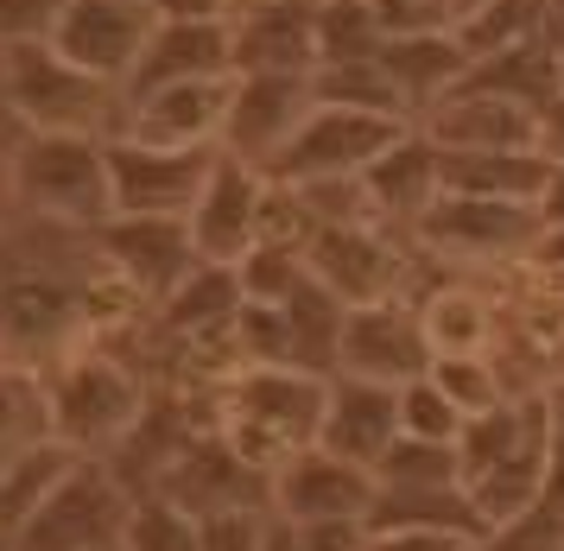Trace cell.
Listing matches in <instances>:
<instances>
[{
    "label": "cell",
    "mask_w": 564,
    "mask_h": 551,
    "mask_svg": "<svg viewBox=\"0 0 564 551\" xmlns=\"http://www.w3.org/2000/svg\"><path fill=\"white\" fill-rule=\"evenodd\" d=\"M324 393H330L324 375L285 368V361H248L216 387V431L241 451V463H254L260 476L273 482L285 456L317 444Z\"/></svg>",
    "instance_id": "obj_1"
},
{
    "label": "cell",
    "mask_w": 564,
    "mask_h": 551,
    "mask_svg": "<svg viewBox=\"0 0 564 551\" xmlns=\"http://www.w3.org/2000/svg\"><path fill=\"white\" fill-rule=\"evenodd\" d=\"M0 101L26 133H121V89L70 64L52 39L0 45Z\"/></svg>",
    "instance_id": "obj_2"
},
{
    "label": "cell",
    "mask_w": 564,
    "mask_h": 551,
    "mask_svg": "<svg viewBox=\"0 0 564 551\" xmlns=\"http://www.w3.org/2000/svg\"><path fill=\"white\" fill-rule=\"evenodd\" d=\"M7 197L64 228H96L115 216L102 133H26L7 152Z\"/></svg>",
    "instance_id": "obj_3"
},
{
    "label": "cell",
    "mask_w": 564,
    "mask_h": 551,
    "mask_svg": "<svg viewBox=\"0 0 564 551\" xmlns=\"http://www.w3.org/2000/svg\"><path fill=\"white\" fill-rule=\"evenodd\" d=\"M128 507H133V488L108 469V456H83L77 469L20 520V532L0 539V551H121Z\"/></svg>",
    "instance_id": "obj_4"
},
{
    "label": "cell",
    "mask_w": 564,
    "mask_h": 551,
    "mask_svg": "<svg viewBox=\"0 0 564 551\" xmlns=\"http://www.w3.org/2000/svg\"><path fill=\"white\" fill-rule=\"evenodd\" d=\"M311 279H324L343 304L412 299V279L425 273V253L406 228H387L375 216L361 223H324L305 248Z\"/></svg>",
    "instance_id": "obj_5"
},
{
    "label": "cell",
    "mask_w": 564,
    "mask_h": 551,
    "mask_svg": "<svg viewBox=\"0 0 564 551\" xmlns=\"http://www.w3.org/2000/svg\"><path fill=\"white\" fill-rule=\"evenodd\" d=\"M45 387H52V431L83 456H108L147 412V387L102 349L70 355Z\"/></svg>",
    "instance_id": "obj_6"
},
{
    "label": "cell",
    "mask_w": 564,
    "mask_h": 551,
    "mask_svg": "<svg viewBox=\"0 0 564 551\" xmlns=\"http://www.w3.org/2000/svg\"><path fill=\"white\" fill-rule=\"evenodd\" d=\"M539 228L545 223H539L533 203H495V197L444 191V197L419 216L412 241H419V253L451 260V267H527Z\"/></svg>",
    "instance_id": "obj_7"
},
{
    "label": "cell",
    "mask_w": 564,
    "mask_h": 551,
    "mask_svg": "<svg viewBox=\"0 0 564 551\" xmlns=\"http://www.w3.org/2000/svg\"><path fill=\"white\" fill-rule=\"evenodd\" d=\"M412 121L375 115V108H343V101H317L299 133L280 147V159L267 165V177L280 184H324V177H361L375 165V152H387Z\"/></svg>",
    "instance_id": "obj_8"
},
{
    "label": "cell",
    "mask_w": 564,
    "mask_h": 551,
    "mask_svg": "<svg viewBox=\"0 0 564 551\" xmlns=\"http://www.w3.org/2000/svg\"><path fill=\"white\" fill-rule=\"evenodd\" d=\"M223 147H153V140H108V184L115 216H191L204 197V177Z\"/></svg>",
    "instance_id": "obj_9"
},
{
    "label": "cell",
    "mask_w": 564,
    "mask_h": 551,
    "mask_svg": "<svg viewBox=\"0 0 564 551\" xmlns=\"http://www.w3.org/2000/svg\"><path fill=\"white\" fill-rule=\"evenodd\" d=\"M153 488L165 501H178L184 514H223V507H267V476H260L254 463H241L223 431H191L178 451L159 463Z\"/></svg>",
    "instance_id": "obj_10"
},
{
    "label": "cell",
    "mask_w": 564,
    "mask_h": 551,
    "mask_svg": "<svg viewBox=\"0 0 564 551\" xmlns=\"http://www.w3.org/2000/svg\"><path fill=\"white\" fill-rule=\"evenodd\" d=\"M425 368H432V343H425V324H419V304L412 299L349 304L343 343H336V375L406 387V380L425 375Z\"/></svg>",
    "instance_id": "obj_11"
},
{
    "label": "cell",
    "mask_w": 564,
    "mask_h": 551,
    "mask_svg": "<svg viewBox=\"0 0 564 551\" xmlns=\"http://www.w3.org/2000/svg\"><path fill=\"white\" fill-rule=\"evenodd\" d=\"M89 241L108 273H121L147 304H159L197 267V241H191L184 216H102L89 228Z\"/></svg>",
    "instance_id": "obj_12"
},
{
    "label": "cell",
    "mask_w": 564,
    "mask_h": 551,
    "mask_svg": "<svg viewBox=\"0 0 564 551\" xmlns=\"http://www.w3.org/2000/svg\"><path fill=\"white\" fill-rule=\"evenodd\" d=\"M267 507L285 514V520H368V507H375V469L356 463V456H336L324 444H311V451L285 456L273 482H267Z\"/></svg>",
    "instance_id": "obj_13"
},
{
    "label": "cell",
    "mask_w": 564,
    "mask_h": 551,
    "mask_svg": "<svg viewBox=\"0 0 564 551\" xmlns=\"http://www.w3.org/2000/svg\"><path fill=\"white\" fill-rule=\"evenodd\" d=\"M317 96H311V76H273V71H248L235 76V96H229V121H223V152L248 159V165H273L280 147L299 133Z\"/></svg>",
    "instance_id": "obj_14"
},
{
    "label": "cell",
    "mask_w": 564,
    "mask_h": 551,
    "mask_svg": "<svg viewBox=\"0 0 564 551\" xmlns=\"http://www.w3.org/2000/svg\"><path fill=\"white\" fill-rule=\"evenodd\" d=\"M260 197H267V172L235 159V152H216V165L204 177V197L191 203V241H197V260H216V267H235L241 253L260 241Z\"/></svg>",
    "instance_id": "obj_15"
},
{
    "label": "cell",
    "mask_w": 564,
    "mask_h": 551,
    "mask_svg": "<svg viewBox=\"0 0 564 551\" xmlns=\"http://www.w3.org/2000/svg\"><path fill=\"white\" fill-rule=\"evenodd\" d=\"M229 96H235V76L165 83V89L121 101V133L128 140H153V147H223Z\"/></svg>",
    "instance_id": "obj_16"
},
{
    "label": "cell",
    "mask_w": 564,
    "mask_h": 551,
    "mask_svg": "<svg viewBox=\"0 0 564 551\" xmlns=\"http://www.w3.org/2000/svg\"><path fill=\"white\" fill-rule=\"evenodd\" d=\"M153 13L147 7H133V0H70L64 7V20H57L52 45L83 64L89 76H102V83H128L133 64H140V51L153 39Z\"/></svg>",
    "instance_id": "obj_17"
},
{
    "label": "cell",
    "mask_w": 564,
    "mask_h": 551,
    "mask_svg": "<svg viewBox=\"0 0 564 551\" xmlns=\"http://www.w3.org/2000/svg\"><path fill=\"white\" fill-rule=\"evenodd\" d=\"M229 32H235V76L317 71V0H235Z\"/></svg>",
    "instance_id": "obj_18"
},
{
    "label": "cell",
    "mask_w": 564,
    "mask_h": 551,
    "mask_svg": "<svg viewBox=\"0 0 564 551\" xmlns=\"http://www.w3.org/2000/svg\"><path fill=\"white\" fill-rule=\"evenodd\" d=\"M361 191H368V209L375 223L387 228H419V216L444 197V152L425 127H406L387 152H375V165L361 172Z\"/></svg>",
    "instance_id": "obj_19"
},
{
    "label": "cell",
    "mask_w": 564,
    "mask_h": 551,
    "mask_svg": "<svg viewBox=\"0 0 564 551\" xmlns=\"http://www.w3.org/2000/svg\"><path fill=\"white\" fill-rule=\"evenodd\" d=\"M191 76H235L229 13H216V20H159L133 76L121 83V101L165 89V83H191Z\"/></svg>",
    "instance_id": "obj_20"
},
{
    "label": "cell",
    "mask_w": 564,
    "mask_h": 551,
    "mask_svg": "<svg viewBox=\"0 0 564 551\" xmlns=\"http://www.w3.org/2000/svg\"><path fill=\"white\" fill-rule=\"evenodd\" d=\"M419 127H425V133H432L444 152L539 147V108L495 96V89H476V83H457V89L437 101V108H432Z\"/></svg>",
    "instance_id": "obj_21"
},
{
    "label": "cell",
    "mask_w": 564,
    "mask_h": 551,
    "mask_svg": "<svg viewBox=\"0 0 564 551\" xmlns=\"http://www.w3.org/2000/svg\"><path fill=\"white\" fill-rule=\"evenodd\" d=\"M412 304H419L432 355H488L501 343V324H508L501 292H488L476 279H432L412 292Z\"/></svg>",
    "instance_id": "obj_22"
},
{
    "label": "cell",
    "mask_w": 564,
    "mask_h": 551,
    "mask_svg": "<svg viewBox=\"0 0 564 551\" xmlns=\"http://www.w3.org/2000/svg\"><path fill=\"white\" fill-rule=\"evenodd\" d=\"M400 437V387L381 380H356V375H330L324 393V431L317 444L336 456H356V463H381V451Z\"/></svg>",
    "instance_id": "obj_23"
},
{
    "label": "cell",
    "mask_w": 564,
    "mask_h": 551,
    "mask_svg": "<svg viewBox=\"0 0 564 551\" xmlns=\"http://www.w3.org/2000/svg\"><path fill=\"white\" fill-rule=\"evenodd\" d=\"M381 64H387V76H393L400 101H406L412 127L425 121L437 101L469 76V57H463V45L451 39V32H406V39H387Z\"/></svg>",
    "instance_id": "obj_24"
},
{
    "label": "cell",
    "mask_w": 564,
    "mask_h": 551,
    "mask_svg": "<svg viewBox=\"0 0 564 551\" xmlns=\"http://www.w3.org/2000/svg\"><path fill=\"white\" fill-rule=\"evenodd\" d=\"M444 152V147H437ZM552 177V159L539 147H495V152H444V191L463 197H495V203H533Z\"/></svg>",
    "instance_id": "obj_25"
},
{
    "label": "cell",
    "mask_w": 564,
    "mask_h": 551,
    "mask_svg": "<svg viewBox=\"0 0 564 551\" xmlns=\"http://www.w3.org/2000/svg\"><path fill=\"white\" fill-rule=\"evenodd\" d=\"M159 311V329L165 336H178V343H197V336H209V329H223L241 311V279H235V267H216V260H197L191 273L165 292V299L153 304Z\"/></svg>",
    "instance_id": "obj_26"
},
{
    "label": "cell",
    "mask_w": 564,
    "mask_h": 551,
    "mask_svg": "<svg viewBox=\"0 0 564 551\" xmlns=\"http://www.w3.org/2000/svg\"><path fill=\"white\" fill-rule=\"evenodd\" d=\"M285 317V361L292 368H305V375H336V343H343V317H349V304L336 299L324 279H311L280 304Z\"/></svg>",
    "instance_id": "obj_27"
},
{
    "label": "cell",
    "mask_w": 564,
    "mask_h": 551,
    "mask_svg": "<svg viewBox=\"0 0 564 551\" xmlns=\"http://www.w3.org/2000/svg\"><path fill=\"white\" fill-rule=\"evenodd\" d=\"M463 83L495 89V96H508V101H527V108L545 115V108L564 96V83H558V39H552V32H539V39H527V45L495 51V57H482V64H469Z\"/></svg>",
    "instance_id": "obj_28"
},
{
    "label": "cell",
    "mask_w": 564,
    "mask_h": 551,
    "mask_svg": "<svg viewBox=\"0 0 564 551\" xmlns=\"http://www.w3.org/2000/svg\"><path fill=\"white\" fill-rule=\"evenodd\" d=\"M77 463H83V451H70L64 437H32V444H20L13 456H0V539L20 532V520H26L32 507L45 501Z\"/></svg>",
    "instance_id": "obj_29"
},
{
    "label": "cell",
    "mask_w": 564,
    "mask_h": 551,
    "mask_svg": "<svg viewBox=\"0 0 564 551\" xmlns=\"http://www.w3.org/2000/svg\"><path fill=\"white\" fill-rule=\"evenodd\" d=\"M368 527H444L476 539V545L488 539V520L476 514L463 482H451V488H375Z\"/></svg>",
    "instance_id": "obj_30"
},
{
    "label": "cell",
    "mask_w": 564,
    "mask_h": 551,
    "mask_svg": "<svg viewBox=\"0 0 564 551\" xmlns=\"http://www.w3.org/2000/svg\"><path fill=\"white\" fill-rule=\"evenodd\" d=\"M539 32H552V25H545V0H476V7H463L457 25H451V39L463 45L469 64H482L495 51L527 45Z\"/></svg>",
    "instance_id": "obj_31"
},
{
    "label": "cell",
    "mask_w": 564,
    "mask_h": 551,
    "mask_svg": "<svg viewBox=\"0 0 564 551\" xmlns=\"http://www.w3.org/2000/svg\"><path fill=\"white\" fill-rule=\"evenodd\" d=\"M387 25L375 0H317V64H361L381 57Z\"/></svg>",
    "instance_id": "obj_32"
},
{
    "label": "cell",
    "mask_w": 564,
    "mask_h": 551,
    "mask_svg": "<svg viewBox=\"0 0 564 551\" xmlns=\"http://www.w3.org/2000/svg\"><path fill=\"white\" fill-rule=\"evenodd\" d=\"M311 96L343 101V108H375V115H393V121H412L381 57H361V64H317V71H311Z\"/></svg>",
    "instance_id": "obj_33"
},
{
    "label": "cell",
    "mask_w": 564,
    "mask_h": 551,
    "mask_svg": "<svg viewBox=\"0 0 564 551\" xmlns=\"http://www.w3.org/2000/svg\"><path fill=\"white\" fill-rule=\"evenodd\" d=\"M463 482V456L457 444H432V437H393L375 463V488H451Z\"/></svg>",
    "instance_id": "obj_34"
},
{
    "label": "cell",
    "mask_w": 564,
    "mask_h": 551,
    "mask_svg": "<svg viewBox=\"0 0 564 551\" xmlns=\"http://www.w3.org/2000/svg\"><path fill=\"white\" fill-rule=\"evenodd\" d=\"M32 437H57L52 431V387L26 368H0V456H13Z\"/></svg>",
    "instance_id": "obj_35"
},
{
    "label": "cell",
    "mask_w": 564,
    "mask_h": 551,
    "mask_svg": "<svg viewBox=\"0 0 564 551\" xmlns=\"http://www.w3.org/2000/svg\"><path fill=\"white\" fill-rule=\"evenodd\" d=\"M432 380L451 393V406H457L463 419H476L488 406L513 400V387H508V375H501L495 349L488 355H432Z\"/></svg>",
    "instance_id": "obj_36"
},
{
    "label": "cell",
    "mask_w": 564,
    "mask_h": 551,
    "mask_svg": "<svg viewBox=\"0 0 564 551\" xmlns=\"http://www.w3.org/2000/svg\"><path fill=\"white\" fill-rule=\"evenodd\" d=\"M121 551H197V514H184L178 501H165L159 488L133 495Z\"/></svg>",
    "instance_id": "obj_37"
},
{
    "label": "cell",
    "mask_w": 564,
    "mask_h": 551,
    "mask_svg": "<svg viewBox=\"0 0 564 551\" xmlns=\"http://www.w3.org/2000/svg\"><path fill=\"white\" fill-rule=\"evenodd\" d=\"M305 253L299 248H273V241H254V248L235 260V279H241V304H285L299 285H305Z\"/></svg>",
    "instance_id": "obj_38"
},
{
    "label": "cell",
    "mask_w": 564,
    "mask_h": 551,
    "mask_svg": "<svg viewBox=\"0 0 564 551\" xmlns=\"http://www.w3.org/2000/svg\"><path fill=\"white\" fill-rule=\"evenodd\" d=\"M400 431H406V437H432V444H457L463 437V412L432 380V368L400 387Z\"/></svg>",
    "instance_id": "obj_39"
},
{
    "label": "cell",
    "mask_w": 564,
    "mask_h": 551,
    "mask_svg": "<svg viewBox=\"0 0 564 551\" xmlns=\"http://www.w3.org/2000/svg\"><path fill=\"white\" fill-rule=\"evenodd\" d=\"M267 539V507H223L197 520V551H260Z\"/></svg>",
    "instance_id": "obj_40"
},
{
    "label": "cell",
    "mask_w": 564,
    "mask_h": 551,
    "mask_svg": "<svg viewBox=\"0 0 564 551\" xmlns=\"http://www.w3.org/2000/svg\"><path fill=\"white\" fill-rule=\"evenodd\" d=\"M387 39H406V32H451L457 25V0H375Z\"/></svg>",
    "instance_id": "obj_41"
},
{
    "label": "cell",
    "mask_w": 564,
    "mask_h": 551,
    "mask_svg": "<svg viewBox=\"0 0 564 551\" xmlns=\"http://www.w3.org/2000/svg\"><path fill=\"white\" fill-rule=\"evenodd\" d=\"M70 0H0V45H32L52 39Z\"/></svg>",
    "instance_id": "obj_42"
},
{
    "label": "cell",
    "mask_w": 564,
    "mask_h": 551,
    "mask_svg": "<svg viewBox=\"0 0 564 551\" xmlns=\"http://www.w3.org/2000/svg\"><path fill=\"white\" fill-rule=\"evenodd\" d=\"M368 551H482V545L444 527H368Z\"/></svg>",
    "instance_id": "obj_43"
},
{
    "label": "cell",
    "mask_w": 564,
    "mask_h": 551,
    "mask_svg": "<svg viewBox=\"0 0 564 551\" xmlns=\"http://www.w3.org/2000/svg\"><path fill=\"white\" fill-rule=\"evenodd\" d=\"M545 451H552L545 495H552V501H564V375L545 380Z\"/></svg>",
    "instance_id": "obj_44"
},
{
    "label": "cell",
    "mask_w": 564,
    "mask_h": 551,
    "mask_svg": "<svg viewBox=\"0 0 564 551\" xmlns=\"http://www.w3.org/2000/svg\"><path fill=\"white\" fill-rule=\"evenodd\" d=\"M299 527V520H292ZM305 551H368V520H305Z\"/></svg>",
    "instance_id": "obj_45"
},
{
    "label": "cell",
    "mask_w": 564,
    "mask_h": 551,
    "mask_svg": "<svg viewBox=\"0 0 564 551\" xmlns=\"http://www.w3.org/2000/svg\"><path fill=\"white\" fill-rule=\"evenodd\" d=\"M527 267H533V273H545V279H564V223H545V228H539V241H533V253H527Z\"/></svg>",
    "instance_id": "obj_46"
},
{
    "label": "cell",
    "mask_w": 564,
    "mask_h": 551,
    "mask_svg": "<svg viewBox=\"0 0 564 551\" xmlns=\"http://www.w3.org/2000/svg\"><path fill=\"white\" fill-rule=\"evenodd\" d=\"M133 7H147L153 20H216V13H229V0H133Z\"/></svg>",
    "instance_id": "obj_47"
},
{
    "label": "cell",
    "mask_w": 564,
    "mask_h": 551,
    "mask_svg": "<svg viewBox=\"0 0 564 551\" xmlns=\"http://www.w3.org/2000/svg\"><path fill=\"white\" fill-rule=\"evenodd\" d=\"M539 152H545L552 165H564V96L539 115Z\"/></svg>",
    "instance_id": "obj_48"
},
{
    "label": "cell",
    "mask_w": 564,
    "mask_h": 551,
    "mask_svg": "<svg viewBox=\"0 0 564 551\" xmlns=\"http://www.w3.org/2000/svg\"><path fill=\"white\" fill-rule=\"evenodd\" d=\"M260 551H305V532L292 527L285 514H273V507H267V539H260Z\"/></svg>",
    "instance_id": "obj_49"
},
{
    "label": "cell",
    "mask_w": 564,
    "mask_h": 551,
    "mask_svg": "<svg viewBox=\"0 0 564 551\" xmlns=\"http://www.w3.org/2000/svg\"><path fill=\"white\" fill-rule=\"evenodd\" d=\"M539 223H564V165H552L545 191H539Z\"/></svg>",
    "instance_id": "obj_50"
},
{
    "label": "cell",
    "mask_w": 564,
    "mask_h": 551,
    "mask_svg": "<svg viewBox=\"0 0 564 551\" xmlns=\"http://www.w3.org/2000/svg\"><path fill=\"white\" fill-rule=\"evenodd\" d=\"M545 25H552V39H564V0H545Z\"/></svg>",
    "instance_id": "obj_51"
},
{
    "label": "cell",
    "mask_w": 564,
    "mask_h": 551,
    "mask_svg": "<svg viewBox=\"0 0 564 551\" xmlns=\"http://www.w3.org/2000/svg\"><path fill=\"white\" fill-rule=\"evenodd\" d=\"M558 83H564V39H558Z\"/></svg>",
    "instance_id": "obj_52"
},
{
    "label": "cell",
    "mask_w": 564,
    "mask_h": 551,
    "mask_svg": "<svg viewBox=\"0 0 564 551\" xmlns=\"http://www.w3.org/2000/svg\"><path fill=\"white\" fill-rule=\"evenodd\" d=\"M229 7H235V0H229Z\"/></svg>",
    "instance_id": "obj_53"
}]
</instances>
